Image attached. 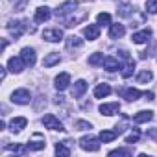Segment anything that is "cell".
<instances>
[{
    "instance_id": "obj_2",
    "label": "cell",
    "mask_w": 157,
    "mask_h": 157,
    "mask_svg": "<svg viewBox=\"0 0 157 157\" xmlns=\"http://www.w3.org/2000/svg\"><path fill=\"white\" fill-rule=\"evenodd\" d=\"M30 100H32V94L28 89H17L11 94V102H15L19 105H26V104H30Z\"/></svg>"
},
{
    "instance_id": "obj_13",
    "label": "cell",
    "mask_w": 157,
    "mask_h": 157,
    "mask_svg": "<svg viewBox=\"0 0 157 157\" xmlns=\"http://www.w3.org/2000/svg\"><path fill=\"white\" fill-rule=\"evenodd\" d=\"M85 91H87V82L85 80H78L74 83V87H72V96L74 98H82L85 94Z\"/></svg>"
},
{
    "instance_id": "obj_35",
    "label": "cell",
    "mask_w": 157,
    "mask_h": 157,
    "mask_svg": "<svg viewBox=\"0 0 157 157\" xmlns=\"http://www.w3.org/2000/svg\"><path fill=\"white\" fill-rule=\"evenodd\" d=\"M8 150H11V151H15V153H24V151H28V146L15 144V146H8Z\"/></svg>"
},
{
    "instance_id": "obj_25",
    "label": "cell",
    "mask_w": 157,
    "mask_h": 157,
    "mask_svg": "<svg viewBox=\"0 0 157 157\" xmlns=\"http://www.w3.org/2000/svg\"><path fill=\"white\" fill-rule=\"evenodd\" d=\"M117 139V131H109V129H104L100 133V140L102 142H113Z\"/></svg>"
},
{
    "instance_id": "obj_36",
    "label": "cell",
    "mask_w": 157,
    "mask_h": 157,
    "mask_svg": "<svg viewBox=\"0 0 157 157\" xmlns=\"http://www.w3.org/2000/svg\"><path fill=\"white\" fill-rule=\"evenodd\" d=\"M124 129H126V128H124V124H117V126H115V131H117V135H120Z\"/></svg>"
},
{
    "instance_id": "obj_29",
    "label": "cell",
    "mask_w": 157,
    "mask_h": 157,
    "mask_svg": "<svg viewBox=\"0 0 157 157\" xmlns=\"http://www.w3.org/2000/svg\"><path fill=\"white\" fill-rule=\"evenodd\" d=\"M96 22H98V26H107V24H111V15L109 13H100L96 17Z\"/></svg>"
},
{
    "instance_id": "obj_19",
    "label": "cell",
    "mask_w": 157,
    "mask_h": 157,
    "mask_svg": "<svg viewBox=\"0 0 157 157\" xmlns=\"http://www.w3.org/2000/svg\"><path fill=\"white\" fill-rule=\"evenodd\" d=\"M59 54L57 52H50L44 59H43V67H46V68H50V67H54V65H57L59 63Z\"/></svg>"
},
{
    "instance_id": "obj_7",
    "label": "cell",
    "mask_w": 157,
    "mask_h": 157,
    "mask_svg": "<svg viewBox=\"0 0 157 157\" xmlns=\"http://www.w3.org/2000/svg\"><path fill=\"white\" fill-rule=\"evenodd\" d=\"M50 17H52V11H50V8H46V6H41V8H37V10H35V22H37V24H43V22H46Z\"/></svg>"
},
{
    "instance_id": "obj_33",
    "label": "cell",
    "mask_w": 157,
    "mask_h": 157,
    "mask_svg": "<svg viewBox=\"0 0 157 157\" xmlns=\"http://www.w3.org/2000/svg\"><path fill=\"white\" fill-rule=\"evenodd\" d=\"M146 10H148V13L155 15L157 13V0H148V2H146Z\"/></svg>"
},
{
    "instance_id": "obj_11",
    "label": "cell",
    "mask_w": 157,
    "mask_h": 157,
    "mask_svg": "<svg viewBox=\"0 0 157 157\" xmlns=\"http://www.w3.org/2000/svg\"><path fill=\"white\" fill-rule=\"evenodd\" d=\"M83 35H85L89 41L98 39V37H100V26H98V24H89V26H85V28H83Z\"/></svg>"
},
{
    "instance_id": "obj_20",
    "label": "cell",
    "mask_w": 157,
    "mask_h": 157,
    "mask_svg": "<svg viewBox=\"0 0 157 157\" xmlns=\"http://www.w3.org/2000/svg\"><path fill=\"white\" fill-rule=\"evenodd\" d=\"M133 68H135V61H133L131 57L126 59L124 67H120V74H122V78H129V76L133 74Z\"/></svg>"
},
{
    "instance_id": "obj_1",
    "label": "cell",
    "mask_w": 157,
    "mask_h": 157,
    "mask_svg": "<svg viewBox=\"0 0 157 157\" xmlns=\"http://www.w3.org/2000/svg\"><path fill=\"white\" fill-rule=\"evenodd\" d=\"M100 137L96 139V137H82V140H80V146H82V150H85V151H98L100 150Z\"/></svg>"
},
{
    "instance_id": "obj_39",
    "label": "cell",
    "mask_w": 157,
    "mask_h": 157,
    "mask_svg": "<svg viewBox=\"0 0 157 157\" xmlns=\"http://www.w3.org/2000/svg\"><path fill=\"white\" fill-rule=\"evenodd\" d=\"M0 78H2V80L6 78V68H4V67H2V70H0Z\"/></svg>"
},
{
    "instance_id": "obj_21",
    "label": "cell",
    "mask_w": 157,
    "mask_h": 157,
    "mask_svg": "<svg viewBox=\"0 0 157 157\" xmlns=\"http://www.w3.org/2000/svg\"><path fill=\"white\" fill-rule=\"evenodd\" d=\"M139 96H140V91L139 89L129 87V89H124L122 91V98H126L128 102H135V100H139Z\"/></svg>"
},
{
    "instance_id": "obj_16",
    "label": "cell",
    "mask_w": 157,
    "mask_h": 157,
    "mask_svg": "<svg viewBox=\"0 0 157 157\" xmlns=\"http://www.w3.org/2000/svg\"><path fill=\"white\" fill-rule=\"evenodd\" d=\"M104 68H105V70H109V72H115V70H118V68H120V63H118V59H117V57L107 56V57L104 59Z\"/></svg>"
},
{
    "instance_id": "obj_34",
    "label": "cell",
    "mask_w": 157,
    "mask_h": 157,
    "mask_svg": "<svg viewBox=\"0 0 157 157\" xmlns=\"http://www.w3.org/2000/svg\"><path fill=\"white\" fill-rule=\"evenodd\" d=\"M118 15H120V17H129V15H131V8H129L128 4H122V6L118 8Z\"/></svg>"
},
{
    "instance_id": "obj_9",
    "label": "cell",
    "mask_w": 157,
    "mask_h": 157,
    "mask_svg": "<svg viewBox=\"0 0 157 157\" xmlns=\"http://www.w3.org/2000/svg\"><path fill=\"white\" fill-rule=\"evenodd\" d=\"M24 67H26V65H24L22 57H10V61H8V70H11L13 74L22 72V68H24Z\"/></svg>"
},
{
    "instance_id": "obj_27",
    "label": "cell",
    "mask_w": 157,
    "mask_h": 157,
    "mask_svg": "<svg viewBox=\"0 0 157 157\" xmlns=\"http://www.w3.org/2000/svg\"><path fill=\"white\" fill-rule=\"evenodd\" d=\"M67 142V140H65ZM65 142H57L56 144V155H59V157H68L70 155V150L65 146Z\"/></svg>"
},
{
    "instance_id": "obj_22",
    "label": "cell",
    "mask_w": 157,
    "mask_h": 157,
    "mask_svg": "<svg viewBox=\"0 0 157 157\" xmlns=\"http://www.w3.org/2000/svg\"><path fill=\"white\" fill-rule=\"evenodd\" d=\"M153 118V113L151 111H139L135 117H133V120H135V124H142V122H150Z\"/></svg>"
},
{
    "instance_id": "obj_32",
    "label": "cell",
    "mask_w": 157,
    "mask_h": 157,
    "mask_svg": "<svg viewBox=\"0 0 157 157\" xmlns=\"http://www.w3.org/2000/svg\"><path fill=\"white\" fill-rule=\"evenodd\" d=\"M76 129H82V131H85V129H93V124L87 122V120H78V122H76Z\"/></svg>"
},
{
    "instance_id": "obj_6",
    "label": "cell",
    "mask_w": 157,
    "mask_h": 157,
    "mask_svg": "<svg viewBox=\"0 0 157 157\" xmlns=\"http://www.w3.org/2000/svg\"><path fill=\"white\" fill-rule=\"evenodd\" d=\"M76 8H78V2H76V0H68V2H65L61 8H57L56 15H57V17H67L68 13L76 11Z\"/></svg>"
},
{
    "instance_id": "obj_38",
    "label": "cell",
    "mask_w": 157,
    "mask_h": 157,
    "mask_svg": "<svg viewBox=\"0 0 157 157\" xmlns=\"http://www.w3.org/2000/svg\"><path fill=\"white\" fill-rule=\"evenodd\" d=\"M144 96H146V100H153V93H144Z\"/></svg>"
},
{
    "instance_id": "obj_8",
    "label": "cell",
    "mask_w": 157,
    "mask_h": 157,
    "mask_svg": "<svg viewBox=\"0 0 157 157\" xmlns=\"http://www.w3.org/2000/svg\"><path fill=\"white\" fill-rule=\"evenodd\" d=\"M120 111V104L118 102H111V104H102L100 105V113L105 117H113Z\"/></svg>"
},
{
    "instance_id": "obj_24",
    "label": "cell",
    "mask_w": 157,
    "mask_h": 157,
    "mask_svg": "<svg viewBox=\"0 0 157 157\" xmlns=\"http://www.w3.org/2000/svg\"><path fill=\"white\" fill-rule=\"evenodd\" d=\"M104 54H100V52H94L93 56H89V65H93V67H96V65H104Z\"/></svg>"
},
{
    "instance_id": "obj_18",
    "label": "cell",
    "mask_w": 157,
    "mask_h": 157,
    "mask_svg": "<svg viewBox=\"0 0 157 157\" xmlns=\"http://www.w3.org/2000/svg\"><path fill=\"white\" fill-rule=\"evenodd\" d=\"M151 35V30H142V32H137V33H133V43L135 44H142V43H146L148 41V37Z\"/></svg>"
},
{
    "instance_id": "obj_26",
    "label": "cell",
    "mask_w": 157,
    "mask_h": 157,
    "mask_svg": "<svg viewBox=\"0 0 157 157\" xmlns=\"http://www.w3.org/2000/svg\"><path fill=\"white\" fill-rule=\"evenodd\" d=\"M26 146H28V151H39L46 146V142L44 140H30Z\"/></svg>"
},
{
    "instance_id": "obj_4",
    "label": "cell",
    "mask_w": 157,
    "mask_h": 157,
    "mask_svg": "<svg viewBox=\"0 0 157 157\" xmlns=\"http://www.w3.org/2000/svg\"><path fill=\"white\" fill-rule=\"evenodd\" d=\"M43 37H44L48 43H59V41L63 39V30H59V28L44 30V32H43Z\"/></svg>"
},
{
    "instance_id": "obj_30",
    "label": "cell",
    "mask_w": 157,
    "mask_h": 157,
    "mask_svg": "<svg viewBox=\"0 0 157 157\" xmlns=\"http://www.w3.org/2000/svg\"><path fill=\"white\" fill-rule=\"evenodd\" d=\"M139 137H140V131L139 129H133V133H129L126 137V142L128 144H135V142H139Z\"/></svg>"
},
{
    "instance_id": "obj_31",
    "label": "cell",
    "mask_w": 157,
    "mask_h": 157,
    "mask_svg": "<svg viewBox=\"0 0 157 157\" xmlns=\"http://www.w3.org/2000/svg\"><path fill=\"white\" fill-rule=\"evenodd\" d=\"M109 155L111 157H115V155H133V150H129V148H118V150L109 151Z\"/></svg>"
},
{
    "instance_id": "obj_12",
    "label": "cell",
    "mask_w": 157,
    "mask_h": 157,
    "mask_svg": "<svg viewBox=\"0 0 157 157\" xmlns=\"http://www.w3.org/2000/svg\"><path fill=\"white\" fill-rule=\"evenodd\" d=\"M26 124H28V120H26L24 117H15V118H11V122H10V129H11L13 133H19V131H22V128H26Z\"/></svg>"
},
{
    "instance_id": "obj_17",
    "label": "cell",
    "mask_w": 157,
    "mask_h": 157,
    "mask_svg": "<svg viewBox=\"0 0 157 157\" xmlns=\"http://www.w3.org/2000/svg\"><path fill=\"white\" fill-rule=\"evenodd\" d=\"M111 94V87L107 83H100L94 87V98H105Z\"/></svg>"
},
{
    "instance_id": "obj_14",
    "label": "cell",
    "mask_w": 157,
    "mask_h": 157,
    "mask_svg": "<svg viewBox=\"0 0 157 157\" xmlns=\"http://www.w3.org/2000/svg\"><path fill=\"white\" fill-rule=\"evenodd\" d=\"M24 28H26V22L22 21V22H11L10 26H8V30H10V33L15 37V39H19L21 35H22V32H24Z\"/></svg>"
},
{
    "instance_id": "obj_10",
    "label": "cell",
    "mask_w": 157,
    "mask_h": 157,
    "mask_svg": "<svg viewBox=\"0 0 157 157\" xmlns=\"http://www.w3.org/2000/svg\"><path fill=\"white\" fill-rule=\"evenodd\" d=\"M68 83H70V76L67 74V72H61L59 76H56V89L57 91H65L67 87H68Z\"/></svg>"
},
{
    "instance_id": "obj_23",
    "label": "cell",
    "mask_w": 157,
    "mask_h": 157,
    "mask_svg": "<svg viewBox=\"0 0 157 157\" xmlns=\"http://www.w3.org/2000/svg\"><path fill=\"white\" fill-rule=\"evenodd\" d=\"M82 44H83V39H80V37H76V35L67 37V46L68 48H80Z\"/></svg>"
},
{
    "instance_id": "obj_3",
    "label": "cell",
    "mask_w": 157,
    "mask_h": 157,
    "mask_svg": "<svg viewBox=\"0 0 157 157\" xmlns=\"http://www.w3.org/2000/svg\"><path fill=\"white\" fill-rule=\"evenodd\" d=\"M41 122H43L44 128H48V129H52V131H63V129H65L63 124H61V120L56 118L54 115H44Z\"/></svg>"
},
{
    "instance_id": "obj_5",
    "label": "cell",
    "mask_w": 157,
    "mask_h": 157,
    "mask_svg": "<svg viewBox=\"0 0 157 157\" xmlns=\"http://www.w3.org/2000/svg\"><path fill=\"white\" fill-rule=\"evenodd\" d=\"M21 57H22V61H24L26 67H33L35 65V59H37L35 57V50L33 48H28V46L21 50Z\"/></svg>"
},
{
    "instance_id": "obj_15",
    "label": "cell",
    "mask_w": 157,
    "mask_h": 157,
    "mask_svg": "<svg viewBox=\"0 0 157 157\" xmlns=\"http://www.w3.org/2000/svg\"><path fill=\"white\" fill-rule=\"evenodd\" d=\"M124 33H126L124 24H111V28H109V37L111 39H120Z\"/></svg>"
},
{
    "instance_id": "obj_37",
    "label": "cell",
    "mask_w": 157,
    "mask_h": 157,
    "mask_svg": "<svg viewBox=\"0 0 157 157\" xmlns=\"http://www.w3.org/2000/svg\"><path fill=\"white\" fill-rule=\"evenodd\" d=\"M148 137H150V139H157V128L150 129V131H148Z\"/></svg>"
},
{
    "instance_id": "obj_28",
    "label": "cell",
    "mask_w": 157,
    "mask_h": 157,
    "mask_svg": "<svg viewBox=\"0 0 157 157\" xmlns=\"http://www.w3.org/2000/svg\"><path fill=\"white\" fill-rule=\"evenodd\" d=\"M151 78H153V74H151L150 70H142V72H139V76H137V82H139V83H148V82H151Z\"/></svg>"
}]
</instances>
